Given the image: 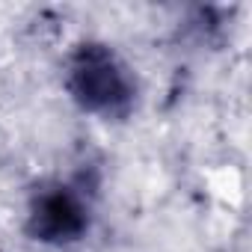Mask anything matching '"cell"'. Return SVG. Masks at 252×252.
I'll return each mask as SVG.
<instances>
[{
    "instance_id": "6da1fadb",
    "label": "cell",
    "mask_w": 252,
    "mask_h": 252,
    "mask_svg": "<svg viewBox=\"0 0 252 252\" xmlns=\"http://www.w3.org/2000/svg\"><path fill=\"white\" fill-rule=\"evenodd\" d=\"M63 86L80 113L101 122H125L140 104L137 71L110 42L101 39H83L68 51Z\"/></svg>"
},
{
    "instance_id": "7a4b0ae2",
    "label": "cell",
    "mask_w": 252,
    "mask_h": 252,
    "mask_svg": "<svg viewBox=\"0 0 252 252\" xmlns=\"http://www.w3.org/2000/svg\"><path fill=\"white\" fill-rule=\"evenodd\" d=\"M95 225V205L80 181H48L36 187L24 211V234L51 249H68L89 237Z\"/></svg>"
}]
</instances>
